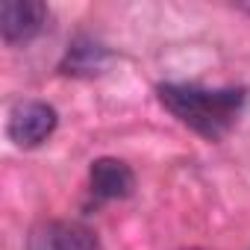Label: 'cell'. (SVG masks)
Here are the masks:
<instances>
[{"instance_id":"cell-1","label":"cell","mask_w":250,"mask_h":250,"mask_svg":"<svg viewBox=\"0 0 250 250\" xmlns=\"http://www.w3.org/2000/svg\"><path fill=\"white\" fill-rule=\"evenodd\" d=\"M159 100L186 127H191L209 142H218L235 124L244 106V91L241 88H203L191 83H165L159 85Z\"/></svg>"},{"instance_id":"cell-2","label":"cell","mask_w":250,"mask_h":250,"mask_svg":"<svg viewBox=\"0 0 250 250\" xmlns=\"http://www.w3.org/2000/svg\"><path fill=\"white\" fill-rule=\"evenodd\" d=\"M56 124H59V115H56V109L50 103H44V100H21L9 112L6 133L18 147L30 150V147L44 145L53 136Z\"/></svg>"},{"instance_id":"cell-3","label":"cell","mask_w":250,"mask_h":250,"mask_svg":"<svg viewBox=\"0 0 250 250\" xmlns=\"http://www.w3.org/2000/svg\"><path fill=\"white\" fill-rule=\"evenodd\" d=\"M27 250H103L91 227L80 221H44L30 229Z\"/></svg>"},{"instance_id":"cell-4","label":"cell","mask_w":250,"mask_h":250,"mask_svg":"<svg viewBox=\"0 0 250 250\" xmlns=\"http://www.w3.org/2000/svg\"><path fill=\"white\" fill-rule=\"evenodd\" d=\"M47 24V6L39 0H6L0 6V36L6 44L33 42Z\"/></svg>"},{"instance_id":"cell-5","label":"cell","mask_w":250,"mask_h":250,"mask_svg":"<svg viewBox=\"0 0 250 250\" xmlns=\"http://www.w3.org/2000/svg\"><path fill=\"white\" fill-rule=\"evenodd\" d=\"M88 183H91V194L97 200H124L136 188V174L127 162L112 159V156H100L91 162Z\"/></svg>"},{"instance_id":"cell-6","label":"cell","mask_w":250,"mask_h":250,"mask_svg":"<svg viewBox=\"0 0 250 250\" xmlns=\"http://www.w3.org/2000/svg\"><path fill=\"white\" fill-rule=\"evenodd\" d=\"M106 62H109L106 47H100L91 39H77L68 47V53H65L62 71L65 74H74V77H91V74H100L106 68Z\"/></svg>"},{"instance_id":"cell-7","label":"cell","mask_w":250,"mask_h":250,"mask_svg":"<svg viewBox=\"0 0 250 250\" xmlns=\"http://www.w3.org/2000/svg\"><path fill=\"white\" fill-rule=\"evenodd\" d=\"M191 250H197V247H191Z\"/></svg>"}]
</instances>
